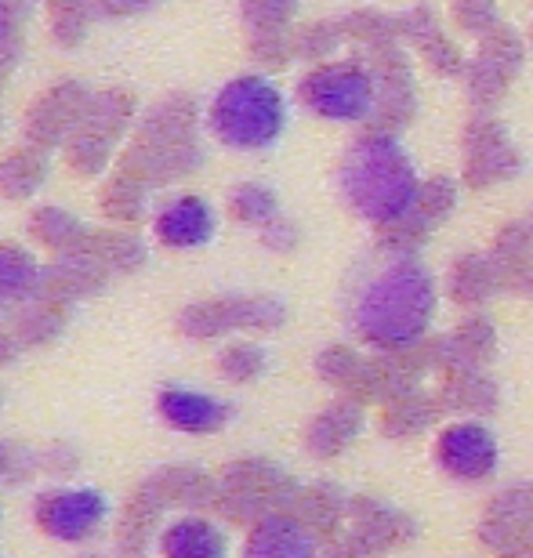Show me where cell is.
Masks as SVG:
<instances>
[{
  "mask_svg": "<svg viewBox=\"0 0 533 558\" xmlns=\"http://www.w3.org/2000/svg\"><path fill=\"white\" fill-rule=\"evenodd\" d=\"M19 62V44H0V87L8 84L11 70H15Z\"/></svg>",
  "mask_w": 533,
  "mask_h": 558,
  "instance_id": "7bdbcfd3",
  "label": "cell"
},
{
  "mask_svg": "<svg viewBox=\"0 0 533 558\" xmlns=\"http://www.w3.org/2000/svg\"><path fill=\"white\" fill-rule=\"evenodd\" d=\"M349 519H352L349 537L366 558H381L396 548H407V544L417 537V522L410 519L407 511L381 505V500H374V497H352Z\"/></svg>",
  "mask_w": 533,
  "mask_h": 558,
  "instance_id": "7c38bea8",
  "label": "cell"
},
{
  "mask_svg": "<svg viewBox=\"0 0 533 558\" xmlns=\"http://www.w3.org/2000/svg\"><path fill=\"white\" fill-rule=\"evenodd\" d=\"M29 236L51 254H73V251L87 247L92 229H87L76 215H70L65 207L44 204L29 215Z\"/></svg>",
  "mask_w": 533,
  "mask_h": 558,
  "instance_id": "4316f807",
  "label": "cell"
},
{
  "mask_svg": "<svg viewBox=\"0 0 533 558\" xmlns=\"http://www.w3.org/2000/svg\"><path fill=\"white\" fill-rule=\"evenodd\" d=\"M135 95L124 87H109V92H95L87 102L81 124L62 145V163L65 171L76 178H95L109 167V156L128 135L131 120H135Z\"/></svg>",
  "mask_w": 533,
  "mask_h": 558,
  "instance_id": "8992f818",
  "label": "cell"
},
{
  "mask_svg": "<svg viewBox=\"0 0 533 558\" xmlns=\"http://www.w3.org/2000/svg\"><path fill=\"white\" fill-rule=\"evenodd\" d=\"M146 483L157 489V497L168 508H189V511H215L218 500V478L199 472L193 464H168L153 472Z\"/></svg>",
  "mask_w": 533,
  "mask_h": 558,
  "instance_id": "d6986e66",
  "label": "cell"
},
{
  "mask_svg": "<svg viewBox=\"0 0 533 558\" xmlns=\"http://www.w3.org/2000/svg\"><path fill=\"white\" fill-rule=\"evenodd\" d=\"M109 283L106 265L87 251H73V254H54V258L44 265L40 276V294L59 301V305H73V301H84L98 294Z\"/></svg>",
  "mask_w": 533,
  "mask_h": 558,
  "instance_id": "9a60e30c",
  "label": "cell"
},
{
  "mask_svg": "<svg viewBox=\"0 0 533 558\" xmlns=\"http://www.w3.org/2000/svg\"><path fill=\"white\" fill-rule=\"evenodd\" d=\"M298 489L302 486L280 464L265 461V457H240V461L221 468L215 511L226 522H237V526L251 530L265 515L291 511Z\"/></svg>",
  "mask_w": 533,
  "mask_h": 558,
  "instance_id": "5b68a950",
  "label": "cell"
},
{
  "mask_svg": "<svg viewBox=\"0 0 533 558\" xmlns=\"http://www.w3.org/2000/svg\"><path fill=\"white\" fill-rule=\"evenodd\" d=\"M363 371V355H355L346 344H330L316 355V374L327 385H335L341 396H349V388L355 385V377Z\"/></svg>",
  "mask_w": 533,
  "mask_h": 558,
  "instance_id": "e575fe53",
  "label": "cell"
},
{
  "mask_svg": "<svg viewBox=\"0 0 533 558\" xmlns=\"http://www.w3.org/2000/svg\"><path fill=\"white\" fill-rule=\"evenodd\" d=\"M291 515L302 522L305 530H313L319 541L330 544L341 537V522L349 519V500L330 483H313V486L298 489Z\"/></svg>",
  "mask_w": 533,
  "mask_h": 558,
  "instance_id": "44dd1931",
  "label": "cell"
},
{
  "mask_svg": "<svg viewBox=\"0 0 533 558\" xmlns=\"http://www.w3.org/2000/svg\"><path fill=\"white\" fill-rule=\"evenodd\" d=\"M81 558H106V555H98V551H87V555H81Z\"/></svg>",
  "mask_w": 533,
  "mask_h": 558,
  "instance_id": "f6af8a7d",
  "label": "cell"
},
{
  "mask_svg": "<svg viewBox=\"0 0 533 558\" xmlns=\"http://www.w3.org/2000/svg\"><path fill=\"white\" fill-rule=\"evenodd\" d=\"M76 468H81V453H76V446L70 442H51V446H44L40 450V472L44 475H73Z\"/></svg>",
  "mask_w": 533,
  "mask_h": 558,
  "instance_id": "74e56055",
  "label": "cell"
},
{
  "mask_svg": "<svg viewBox=\"0 0 533 558\" xmlns=\"http://www.w3.org/2000/svg\"><path fill=\"white\" fill-rule=\"evenodd\" d=\"M40 276L44 269L29 251H22L19 243L0 240V316H11L15 308L37 298Z\"/></svg>",
  "mask_w": 533,
  "mask_h": 558,
  "instance_id": "603a6c76",
  "label": "cell"
},
{
  "mask_svg": "<svg viewBox=\"0 0 533 558\" xmlns=\"http://www.w3.org/2000/svg\"><path fill=\"white\" fill-rule=\"evenodd\" d=\"M160 0H92L95 19H135L157 8Z\"/></svg>",
  "mask_w": 533,
  "mask_h": 558,
  "instance_id": "ab89813d",
  "label": "cell"
},
{
  "mask_svg": "<svg viewBox=\"0 0 533 558\" xmlns=\"http://www.w3.org/2000/svg\"><path fill=\"white\" fill-rule=\"evenodd\" d=\"M157 414L168 428L182 435H210L232 421V407L207 392H196V388L168 385L157 392Z\"/></svg>",
  "mask_w": 533,
  "mask_h": 558,
  "instance_id": "4fadbf2b",
  "label": "cell"
},
{
  "mask_svg": "<svg viewBox=\"0 0 533 558\" xmlns=\"http://www.w3.org/2000/svg\"><path fill=\"white\" fill-rule=\"evenodd\" d=\"M287 308L276 298H207L193 301L178 316V333L189 341H215L232 330H276L283 327Z\"/></svg>",
  "mask_w": 533,
  "mask_h": 558,
  "instance_id": "52a82bcc",
  "label": "cell"
},
{
  "mask_svg": "<svg viewBox=\"0 0 533 558\" xmlns=\"http://www.w3.org/2000/svg\"><path fill=\"white\" fill-rule=\"evenodd\" d=\"M497 439L480 421H461L443 428L436 439V464L458 483H483L497 472Z\"/></svg>",
  "mask_w": 533,
  "mask_h": 558,
  "instance_id": "8fae6325",
  "label": "cell"
},
{
  "mask_svg": "<svg viewBox=\"0 0 533 558\" xmlns=\"http://www.w3.org/2000/svg\"><path fill=\"white\" fill-rule=\"evenodd\" d=\"M157 548L163 558H226L229 541L210 519L185 515V519H174L171 526L160 530Z\"/></svg>",
  "mask_w": 533,
  "mask_h": 558,
  "instance_id": "ffe728a7",
  "label": "cell"
},
{
  "mask_svg": "<svg viewBox=\"0 0 533 558\" xmlns=\"http://www.w3.org/2000/svg\"><path fill=\"white\" fill-rule=\"evenodd\" d=\"M360 432H363V403H355V399H335V403L324 407L308 421L305 450L327 461V457L346 453L360 439Z\"/></svg>",
  "mask_w": 533,
  "mask_h": 558,
  "instance_id": "ac0fdd59",
  "label": "cell"
},
{
  "mask_svg": "<svg viewBox=\"0 0 533 558\" xmlns=\"http://www.w3.org/2000/svg\"><path fill=\"white\" fill-rule=\"evenodd\" d=\"M87 254H95L98 262L106 265L109 276H131L146 265L149 251L131 229H92V240H87Z\"/></svg>",
  "mask_w": 533,
  "mask_h": 558,
  "instance_id": "f1b7e54d",
  "label": "cell"
},
{
  "mask_svg": "<svg viewBox=\"0 0 533 558\" xmlns=\"http://www.w3.org/2000/svg\"><path fill=\"white\" fill-rule=\"evenodd\" d=\"M95 8L92 0H48V29L59 48H81L87 29H92Z\"/></svg>",
  "mask_w": 533,
  "mask_h": 558,
  "instance_id": "1f68e13d",
  "label": "cell"
},
{
  "mask_svg": "<svg viewBox=\"0 0 533 558\" xmlns=\"http://www.w3.org/2000/svg\"><path fill=\"white\" fill-rule=\"evenodd\" d=\"M443 417L439 410V399L421 392V388H407V392H399L396 399H388L381 407V435L388 439H414V435L428 432L432 424Z\"/></svg>",
  "mask_w": 533,
  "mask_h": 558,
  "instance_id": "cb8c5ba5",
  "label": "cell"
},
{
  "mask_svg": "<svg viewBox=\"0 0 533 558\" xmlns=\"http://www.w3.org/2000/svg\"><path fill=\"white\" fill-rule=\"evenodd\" d=\"M283 124H287V106L280 87L254 73L229 81L207 109L210 135L240 153L269 149L283 135Z\"/></svg>",
  "mask_w": 533,
  "mask_h": 558,
  "instance_id": "277c9868",
  "label": "cell"
},
{
  "mask_svg": "<svg viewBox=\"0 0 533 558\" xmlns=\"http://www.w3.org/2000/svg\"><path fill=\"white\" fill-rule=\"evenodd\" d=\"M324 558H366V555H363L360 548H355V541L349 537V533H341L338 541H330V544H327Z\"/></svg>",
  "mask_w": 533,
  "mask_h": 558,
  "instance_id": "b9f144b4",
  "label": "cell"
},
{
  "mask_svg": "<svg viewBox=\"0 0 533 558\" xmlns=\"http://www.w3.org/2000/svg\"><path fill=\"white\" fill-rule=\"evenodd\" d=\"M19 352L22 349H19V341L11 338V330H0V366H8Z\"/></svg>",
  "mask_w": 533,
  "mask_h": 558,
  "instance_id": "ee69618b",
  "label": "cell"
},
{
  "mask_svg": "<svg viewBox=\"0 0 533 558\" xmlns=\"http://www.w3.org/2000/svg\"><path fill=\"white\" fill-rule=\"evenodd\" d=\"M298 98L324 120H363L374 109V76L355 62H330L305 76Z\"/></svg>",
  "mask_w": 533,
  "mask_h": 558,
  "instance_id": "ba28073f",
  "label": "cell"
},
{
  "mask_svg": "<svg viewBox=\"0 0 533 558\" xmlns=\"http://www.w3.org/2000/svg\"><path fill=\"white\" fill-rule=\"evenodd\" d=\"M243 558H319V537L291 511H276L247 530Z\"/></svg>",
  "mask_w": 533,
  "mask_h": 558,
  "instance_id": "2e32d148",
  "label": "cell"
},
{
  "mask_svg": "<svg viewBox=\"0 0 533 558\" xmlns=\"http://www.w3.org/2000/svg\"><path fill=\"white\" fill-rule=\"evenodd\" d=\"M229 215L247 229H265L272 218H280V210H276V196L269 185L243 182L229 193Z\"/></svg>",
  "mask_w": 533,
  "mask_h": 558,
  "instance_id": "d6a6232c",
  "label": "cell"
},
{
  "mask_svg": "<svg viewBox=\"0 0 533 558\" xmlns=\"http://www.w3.org/2000/svg\"><path fill=\"white\" fill-rule=\"evenodd\" d=\"M196 98L185 92L163 95L157 106H149L138 120V131L131 135L124 156H120V171L135 174L138 182L171 185L182 182L204 163V149L196 142Z\"/></svg>",
  "mask_w": 533,
  "mask_h": 558,
  "instance_id": "3957f363",
  "label": "cell"
},
{
  "mask_svg": "<svg viewBox=\"0 0 533 558\" xmlns=\"http://www.w3.org/2000/svg\"><path fill=\"white\" fill-rule=\"evenodd\" d=\"M92 87H84L81 81H59L33 98L26 109V120H22V135L29 145L51 153L62 149L65 138L73 135L76 124H81L87 102H92Z\"/></svg>",
  "mask_w": 533,
  "mask_h": 558,
  "instance_id": "30bf717a",
  "label": "cell"
},
{
  "mask_svg": "<svg viewBox=\"0 0 533 558\" xmlns=\"http://www.w3.org/2000/svg\"><path fill=\"white\" fill-rule=\"evenodd\" d=\"M338 185L346 204L374 226H396L414 215L421 199L417 171L403 145L388 135H363L349 145L341 160Z\"/></svg>",
  "mask_w": 533,
  "mask_h": 558,
  "instance_id": "7a4b0ae2",
  "label": "cell"
},
{
  "mask_svg": "<svg viewBox=\"0 0 533 558\" xmlns=\"http://www.w3.org/2000/svg\"><path fill=\"white\" fill-rule=\"evenodd\" d=\"M262 243H265V251H272V254H291V251L298 247V229H294V221L272 218L269 226L262 229Z\"/></svg>",
  "mask_w": 533,
  "mask_h": 558,
  "instance_id": "f35d334b",
  "label": "cell"
},
{
  "mask_svg": "<svg viewBox=\"0 0 533 558\" xmlns=\"http://www.w3.org/2000/svg\"><path fill=\"white\" fill-rule=\"evenodd\" d=\"M146 207H149V185L138 182L135 174L120 171V167H117V174L98 189V215L117 229L138 226V221L146 218Z\"/></svg>",
  "mask_w": 533,
  "mask_h": 558,
  "instance_id": "484cf974",
  "label": "cell"
},
{
  "mask_svg": "<svg viewBox=\"0 0 533 558\" xmlns=\"http://www.w3.org/2000/svg\"><path fill=\"white\" fill-rule=\"evenodd\" d=\"M33 475H40V450L0 442V483H26Z\"/></svg>",
  "mask_w": 533,
  "mask_h": 558,
  "instance_id": "8d00e7d4",
  "label": "cell"
},
{
  "mask_svg": "<svg viewBox=\"0 0 533 558\" xmlns=\"http://www.w3.org/2000/svg\"><path fill=\"white\" fill-rule=\"evenodd\" d=\"M48 178V153L37 145L22 142L0 156V196L4 199H29Z\"/></svg>",
  "mask_w": 533,
  "mask_h": 558,
  "instance_id": "83f0119b",
  "label": "cell"
},
{
  "mask_svg": "<svg viewBox=\"0 0 533 558\" xmlns=\"http://www.w3.org/2000/svg\"><path fill=\"white\" fill-rule=\"evenodd\" d=\"M432 316H436V283L410 254H388V262L360 279L349 305V327L355 338L381 352H399L425 341Z\"/></svg>",
  "mask_w": 533,
  "mask_h": 558,
  "instance_id": "6da1fadb",
  "label": "cell"
},
{
  "mask_svg": "<svg viewBox=\"0 0 533 558\" xmlns=\"http://www.w3.org/2000/svg\"><path fill=\"white\" fill-rule=\"evenodd\" d=\"M168 505L157 497V489L142 483L120 511L117 522V555L120 558H146L149 544L160 537V519Z\"/></svg>",
  "mask_w": 533,
  "mask_h": 558,
  "instance_id": "e0dca14e",
  "label": "cell"
},
{
  "mask_svg": "<svg viewBox=\"0 0 533 558\" xmlns=\"http://www.w3.org/2000/svg\"><path fill=\"white\" fill-rule=\"evenodd\" d=\"M480 541L494 558H533V519L483 515Z\"/></svg>",
  "mask_w": 533,
  "mask_h": 558,
  "instance_id": "f546056e",
  "label": "cell"
},
{
  "mask_svg": "<svg viewBox=\"0 0 533 558\" xmlns=\"http://www.w3.org/2000/svg\"><path fill=\"white\" fill-rule=\"evenodd\" d=\"M439 410L443 414H472V417H486L497 410V385L486 377L483 366H472V371H453L443 374L439 385Z\"/></svg>",
  "mask_w": 533,
  "mask_h": 558,
  "instance_id": "7402d4cb",
  "label": "cell"
},
{
  "mask_svg": "<svg viewBox=\"0 0 533 558\" xmlns=\"http://www.w3.org/2000/svg\"><path fill=\"white\" fill-rule=\"evenodd\" d=\"M109 515V500L92 486H51L33 500V522L59 544L92 541Z\"/></svg>",
  "mask_w": 533,
  "mask_h": 558,
  "instance_id": "9c48e42d",
  "label": "cell"
},
{
  "mask_svg": "<svg viewBox=\"0 0 533 558\" xmlns=\"http://www.w3.org/2000/svg\"><path fill=\"white\" fill-rule=\"evenodd\" d=\"M497 287H501V269L486 258H472V254L461 258L450 272V294L453 301H461V305H480Z\"/></svg>",
  "mask_w": 533,
  "mask_h": 558,
  "instance_id": "4dcf8cb0",
  "label": "cell"
},
{
  "mask_svg": "<svg viewBox=\"0 0 533 558\" xmlns=\"http://www.w3.org/2000/svg\"><path fill=\"white\" fill-rule=\"evenodd\" d=\"M70 323V305H59V301L37 294L26 301L22 308L11 312V338L19 341V349H40V344H51Z\"/></svg>",
  "mask_w": 533,
  "mask_h": 558,
  "instance_id": "d4e9b609",
  "label": "cell"
},
{
  "mask_svg": "<svg viewBox=\"0 0 533 558\" xmlns=\"http://www.w3.org/2000/svg\"><path fill=\"white\" fill-rule=\"evenodd\" d=\"M215 226L218 221L207 199L196 193H185L157 210V218H153V236L171 251H196V247H204V243H210Z\"/></svg>",
  "mask_w": 533,
  "mask_h": 558,
  "instance_id": "5bb4252c",
  "label": "cell"
},
{
  "mask_svg": "<svg viewBox=\"0 0 533 558\" xmlns=\"http://www.w3.org/2000/svg\"><path fill=\"white\" fill-rule=\"evenodd\" d=\"M265 366H269V355H265L262 344H254V341H237V344H229V349H221V355H218V374L226 377L229 385L258 381L265 374Z\"/></svg>",
  "mask_w": 533,
  "mask_h": 558,
  "instance_id": "836d02e7",
  "label": "cell"
},
{
  "mask_svg": "<svg viewBox=\"0 0 533 558\" xmlns=\"http://www.w3.org/2000/svg\"><path fill=\"white\" fill-rule=\"evenodd\" d=\"M29 11V0H0V44L22 40V19Z\"/></svg>",
  "mask_w": 533,
  "mask_h": 558,
  "instance_id": "60d3db41",
  "label": "cell"
},
{
  "mask_svg": "<svg viewBox=\"0 0 533 558\" xmlns=\"http://www.w3.org/2000/svg\"><path fill=\"white\" fill-rule=\"evenodd\" d=\"M294 15V0H243V22L254 33H283Z\"/></svg>",
  "mask_w": 533,
  "mask_h": 558,
  "instance_id": "d590c367",
  "label": "cell"
},
{
  "mask_svg": "<svg viewBox=\"0 0 533 558\" xmlns=\"http://www.w3.org/2000/svg\"><path fill=\"white\" fill-rule=\"evenodd\" d=\"M0 403H4V392H0Z\"/></svg>",
  "mask_w": 533,
  "mask_h": 558,
  "instance_id": "bcb514c9",
  "label": "cell"
}]
</instances>
